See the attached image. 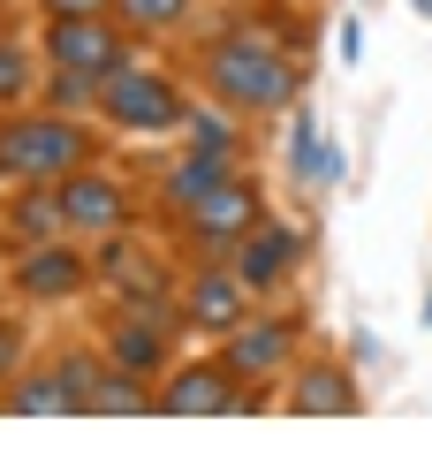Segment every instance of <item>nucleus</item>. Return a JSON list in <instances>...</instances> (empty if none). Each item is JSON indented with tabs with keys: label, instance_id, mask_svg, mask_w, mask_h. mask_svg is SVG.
I'll return each mask as SVG.
<instances>
[{
	"label": "nucleus",
	"instance_id": "nucleus-1",
	"mask_svg": "<svg viewBox=\"0 0 432 455\" xmlns=\"http://www.w3.org/2000/svg\"><path fill=\"white\" fill-rule=\"evenodd\" d=\"M212 92L236 99V107H288L296 99V68L281 53H266L258 38H228L212 53Z\"/></svg>",
	"mask_w": 432,
	"mask_h": 455
},
{
	"label": "nucleus",
	"instance_id": "nucleus-2",
	"mask_svg": "<svg viewBox=\"0 0 432 455\" xmlns=\"http://www.w3.org/2000/svg\"><path fill=\"white\" fill-rule=\"evenodd\" d=\"M99 99H107V114L129 122V130H175L182 122V99L167 92L160 76H144V68H114V76L99 84Z\"/></svg>",
	"mask_w": 432,
	"mask_h": 455
},
{
	"label": "nucleus",
	"instance_id": "nucleus-3",
	"mask_svg": "<svg viewBox=\"0 0 432 455\" xmlns=\"http://www.w3.org/2000/svg\"><path fill=\"white\" fill-rule=\"evenodd\" d=\"M76 160H84V137L68 130V122H23V130H8V145H0V167H8V175H68Z\"/></svg>",
	"mask_w": 432,
	"mask_h": 455
},
{
	"label": "nucleus",
	"instance_id": "nucleus-4",
	"mask_svg": "<svg viewBox=\"0 0 432 455\" xmlns=\"http://www.w3.org/2000/svg\"><path fill=\"white\" fill-rule=\"evenodd\" d=\"M53 61L84 68V76H114V68H122V38L99 16H53Z\"/></svg>",
	"mask_w": 432,
	"mask_h": 455
},
{
	"label": "nucleus",
	"instance_id": "nucleus-5",
	"mask_svg": "<svg viewBox=\"0 0 432 455\" xmlns=\"http://www.w3.org/2000/svg\"><path fill=\"white\" fill-rule=\"evenodd\" d=\"M182 220H190V235H205V243H228V235H251V220H258V197L243 190L236 175H228L220 190H205L190 212H182Z\"/></svg>",
	"mask_w": 432,
	"mask_h": 455
},
{
	"label": "nucleus",
	"instance_id": "nucleus-6",
	"mask_svg": "<svg viewBox=\"0 0 432 455\" xmlns=\"http://www.w3.org/2000/svg\"><path fill=\"white\" fill-rule=\"evenodd\" d=\"M160 410H175V418H220V410H236V387H228L220 364H190V372L160 395Z\"/></svg>",
	"mask_w": 432,
	"mask_h": 455
},
{
	"label": "nucleus",
	"instance_id": "nucleus-7",
	"mask_svg": "<svg viewBox=\"0 0 432 455\" xmlns=\"http://www.w3.org/2000/svg\"><path fill=\"white\" fill-rule=\"evenodd\" d=\"M61 228H114L122 220V190L114 182H99V175H76V182H61Z\"/></svg>",
	"mask_w": 432,
	"mask_h": 455
},
{
	"label": "nucleus",
	"instance_id": "nucleus-8",
	"mask_svg": "<svg viewBox=\"0 0 432 455\" xmlns=\"http://www.w3.org/2000/svg\"><path fill=\"white\" fill-rule=\"evenodd\" d=\"M190 319L212 326V334H236V326H243V289L228 274H197L190 281Z\"/></svg>",
	"mask_w": 432,
	"mask_h": 455
},
{
	"label": "nucleus",
	"instance_id": "nucleus-9",
	"mask_svg": "<svg viewBox=\"0 0 432 455\" xmlns=\"http://www.w3.org/2000/svg\"><path fill=\"white\" fill-rule=\"evenodd\" d=\"M16 281H23L31 296H68V289L84 281V259H76L68 243H46V251H31V259L16 266Z\"/></svg>",
	"mask_w": 432,
	"mask_h": 455
},
{
	"label": "nucleus",
	"instance_id": "nucleus-10",
	"mask_svg": "<svg viewBox=\"0 0 432 455\" xmlns=\"http://www.w3.org/2000/svg\"><path fill=\"white\" fill-rule=\"evenodd\" d=\"M114 364H122V372H152V364H160V326H152V311H137V319L114 326Z\"/></svg>",
	"mask_w": 432,
	"mask_h": 455
},
{
	"label": "nucleus",
	"instance_id": "nucleus-11",
	"mask_svg": "<svg viewBox=\"0 0 432 455\" xmlns=\"http://www.w3.org/2000/svg\"><path fill=\"white\" fill-rule=\"evenodd\" d=\"M281 357H288V326H251V334H236V349H228V372H273Z\"/></svg>",
	"mask_w": 432,
	"mask_h": 455
},
{
	"label": "nucleus",
	"instance_id": "nucleus-12",
	"mask_svg": "<svg viewBox=\"0 0 432 455\" xmlns=\"http://www.w3.org/2000/svg\"><path fill=\"white\" fill-rule=\"evenodd\" d=\"M296 410H304V418H349L356 410V387L341 372H311L304 387H296Z\"/></svg>",
	"mask_w": 432,
	"mask_h": 455
},
{
	"label": "nucleus",
	"instance_id": "nucleus-13",
	"mask_svg": "<svg viewBox=\"0 0 432 455\" xmlns=\"http://www.w3.org/2000/svg\"><path fill=\"white\" fill-rule=\"evenodd\" d=\"M288 251H296V243H288L281 228H266V235H258V243H243V259H236V274L251 281V289H266V281H281V266H288Z\"/></svg>",
	"mask_w": 432,
	"mask_h": 455
},
{
	"label": "nucleus",
	"instance_id": "nucleus-14",
	"mask_svg": "<svg viewBox=\"0 0 432 455\" xmlns=\"http://www.w3.org/2000/svg\"><path fill=\"white\" fill-rule=\"evenodd\" d=\"M220 160H228V152H197L190 167H175V182H167V190H175V212H190L205 190H220V182H228V167H220Z\"/></svg>",
	"mask_w": 432,
	"mask_h": 455
},
{
	"label": "nucleus",
	"instance_id": "nucleus-15",
	"mask_svg": "<svg viewBox=\"0 0 432 455\" xmlns=\"http://www.w3.org/2000/svg\"><path fill=\"white\" fill-rule=\"evenodd\" d=\"M8 403H16L23 418H53V410H76V403H68V379H61V372H46V379H23V387L8 395Z\"/></svg>",
	"mask_w": 432,
	"mask_h": 455
},
{
	"label": "nucleus",
	"instance_id": "nucleus-16",
	"mask_svg": "<svg viewBox=\"0 0 432 455\" xmlns=\"http://www.w3.org/2000/svg\"><path fill=\"white\" fill-rule=\"evenodd\" d=\"M84 410H107V418H137L144 395L129 387V379H107V387H92V403H84Z\"/></svg>",
	"mask_w": 432,
	"mask_h": 455
},
{
	"label": "nucleus",
	"instance_id": "nucleus-17",
	"mask_svg": "<svg viewBox=\"0 0 432 455\" xmlns=\"http://www.w3.org/2000/svg\"><path fill=\"white\" fill-rule=\"evenodd\" d=\"M182 8H190V0H122V16L152 23V31H167V23H182Z\"/></svg>",
	"mask_w": 432,
	"mask_h": 455
},
{
	"label": "nucleus",
	"instance_id": "nucleus-18",
	"mask_svg": "<svg viewBox=\"0 0 432 455\" xmlns=\"http://www.w3.org/2000/svg\"><path fill=\"white\" fill-rule=\"evenodd\" d=\"M23 84H31V61L16 46H0V99H23Z\"/></svg>",
	"mask_w": 432,
	"mask_h": 455
},
{
	"label": "nucleus",
	"instance_id": "nucleus-19",
	"mask_svg": "<svg viewBox=\"0 0 432 455\" xmlns=\"http://www.w3.org/2000/svg\"><path fill=\"white\" fill-rule=\"evenodd\" d=\"M190 130H197V152H228V145H236L220 114H190Z\"/></svg>",
	"mask_w": 432,
	"mask_h": 455
},
{
	"label": "nucleus",
	"instance_id": "nucleus-20",
	"mask_svg": "<svg viewBox=\"0 0 432 455\" xmlns=\"http://www.w3.org/2000/svg\"><path fill=\"white\" fill-rule=\"evenodd\" d=\"M84 99H92V76L84 68H61L53 76V107H84Z\"/></svg>",
	"mask_w": 432,
	"mask_h": 455
},
{
	"label": "nucleus",
	"instance_id": "nucleus-21",
	"mask_svg": "<svg viewBox=\"0 0 432 455\" xmlns=\"http://www.w3.org/2000/svg\"><path fill=\"white\" fill-rule=\"evenodd\" d=\"M53 16H99V8H107V0H46Z\"/></svg>",
	"mask_w": 432,
	"mask_h": 455
},
{
	"label": "nucleus",
	"instance_id": "nucleus-22",
	"mask_svg": "<svg viewBox=\"0 0 432 455\" xmlns=\"http://www.w3.org/2000/svg\"><path fill=\"white\" fill-rule=\"evenodd\" d=\"M8 357H16V334H0V364H8Z\"/></svg>",
	"mask_w": 432,
	"mask_h": 455
},
{
	"label": "nucleus",
	"instance_id": "nucleus-23",
	"mask_svg": "<svg viewBox=\"0 0 432 455\" xmlns=\"http://www.w3.org/2000/svg\"><path fill=\"white\" fill-rule=\"evenodd\" d=\"M417 8H425V16H432V0H417Z\"/></svg>",
	"mask_w": 432,
	"mask_h": 455
}]
</instances>
